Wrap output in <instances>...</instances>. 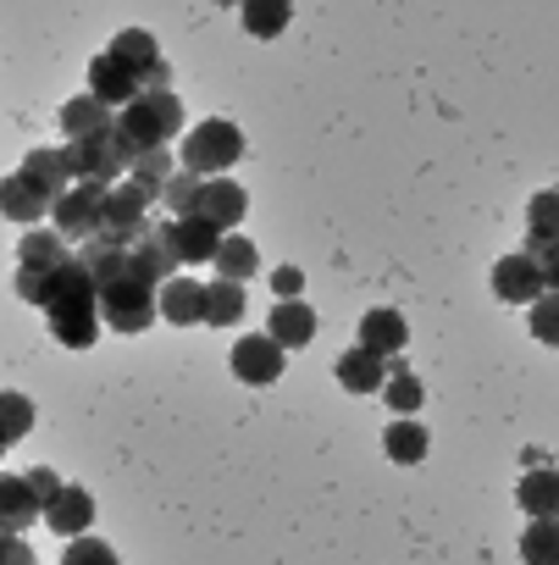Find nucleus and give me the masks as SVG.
Wrapping results in <instances>:
<instances>
[{
  "label": "nucleus",
  "instance_id": "obj_2",
  "mask_svg": "<svg viewBox=\"0 0 559 565\" xmlns=\"http://www.w3.org/2000/svg\"><path fill=\"white\" fill-rule=\"evenodd\" d=\"M62 150H67L78 183L117 189V183H128V172H133V145H128V134H122V117H117V128H106V134H95V139H73V145H62Z\"/></svg>",
  "mask_w": 559,
  "mask_h": 565
},
{
  "label": "nucleus",
  "instance_id": "obj_28",
  "mask_svg": "<svg viewBox=\"0 0 559 565\" xmlns=\"http://www.w3.org/2000/svg\"><path fill=\"white\" fill-rule=\"evenodd\" d=\"M255 271H260V249H255L249 238L227 233V238H222V255H216V277L244 282V277H255Z\"/></svg>",
  "mask_w": 559,
  "mask_h": 565
},
{
  "label": "nucleus",
  "instance_id": "obj_3",
  "mask_svg": "<svg viewBox=\"0 0 559 565\" xmlns=\"http://www.w3.org/2000/svg\"><path fill=\"white\" fill-rule=\"evenodd\" d=\"M100 317H106L111 333H144L161 317V289H150V282L128 266L117 282L100 289Z\"/></svg>",
  "mask_w": 559,
  "mask_h": 565
},
{
  "label": "nucleus",
  "instance_id": "obj_11",
  "mask_svg": "<svg viewBox=\"0 0 559 565\" xmlns=\"http://www.w3.org/2000/svg\"><path fill=\"white\" fill-rule=\"evenodd\" d=\"M283 355H289V350L277 344L271 333H249V339L233 344V377L249 383V388H266V383L283 377Z\"/></svg>",
  "mask_w": 559,
  "mask_h": 565
},
{
  "label": "nucleus",
  "instance_id": "obj_20",
  "mask_svg": "<svg viewBox=\"0 0 559 565\" xmlns=\"http://www.w3.org/2000/svg\"><path fill=\"white\" fill-rule=\"evenodd\" d=\"M553 244H559V189H542L526 205V255H542Z\"/></svg>",
  "mask_w": 559,
  "mask_h": 565
},
{
  "label": "nucleus",
  "instance_id": "obj_25",
  "mask_svg": "<svg viewBox=\"0 0 559 565\" xmlns=\"http://www.w3.org/2000/svg\"><path fill=\"white\" fill-rule=\"evenodd\" d=\"M183 167L172 161V150H144V156H133V172H128V183H139L155 205H161V194H166V183L178 178Z\"/></svg>",
  "mask_w": 559,
  "mask_h": 565
},
{
  "label": "nucleus",
  "instance_id": "obj_42",
  "mask_svg": "<svg viewBox=\"0 0 559 565\" xmlns=\"http://www.w3.org/2000/svg\"><path fill=\"white\" fill-rule=\"evenodd\" d=\"M537 266H542V282H548V295H559V244L553 249H542V255H531Z\"/></svg>",
  "mask_w": 559,
  "mask_h": 565
},
{
  "label": "nucleus",
  "instance_id": "obj_27",
  "mask_svg": "<svg viewBox=\"0 0 559 565\" xmlns=\"http://www.w3.org/2000/svg\"><path fill=\"white\" fill-rule=\"evenodd\" d=\"M18 255H23V266H34V271H62L73 255H67V238L51 227V233H23V244H18Z\"/></svg>",
  "mask_w": 559,
  "mask_h": 565
},
{
  "label": "nucleus",
  "instance_id": "obj_22",
  "mask_svg": "<svg viewBox=\"0 0 559 565\" xmlns=\"http://www.w3.org/2000/svg\"><path fill=\"white\" fill-rule=\"evenodd\" d=\"M361 344L388 361V355H399V350L410 344V322H405L399 311H366V317H361Z\"/></svg>",
  "mask_w": 559,
  "mask_h": 565
},
{
  "label": "nucleus",
  "instance_id": "obj_32",
  "mask_svg": "<svg viewBox=\"0 0 559 565\" xmlns=\"http://www.w3.org/2000/svg\"><path fill=\"white\" fill-rule=\"evenodd\" d=\"M289 18H294L289 0H249V7H244V29H249V34H260V40L283 34V23H289Z\"/></svg>",
  "mask_w": 559,
  "mask_h": 565
},
{
  "label": "nucleus",
  "instance_id": "obj_41",
  "mask_svg": "<svg viewBox=\"0 0 559 565\" xmlns=\"http://www.w3.org/2000/svg\"><path fill=\"white\" fill-rule=\"evenodd\" d=\"M0 565H34V554H29L23 532H7V548H0Z\"/></svg>",
  "mask_w": 559,
  "mask_h": 565
},
{
  "label": "nucleus",
  "instance_id": "obj_24",
  "mask_svg": "<svg viewBox=\"0 0 559 565\" xmlns=\"http://www.w3.org/2000/svg\"><path fill=\"white\" fill-rule=\"evenodd\" d=\"M383 449H388V460H399V466H421V460H427V449H432V438H427V427H421V422L394 416V427L383 433Z\"/></svg>",
  "mask_w": 559,
  "mask_h": 565
},
{
  "label": "nucleus",
  "instance_id": "obj_31",
  "mask_svg": "<svg viewBox=\"0 0 559 565\" xmlns=\"http://www.w3.org/2000/svg\"><path fill=\"white\" fill-rule=\"evenodd\" d=\"M0 205H7V216H12V222H40V216L51 211V205H45V200L18 178V172H12L7 183H0Z\"/></svg>",
  "mask_w": 559,
  "mask_h": 565
},
{
  "label": "nucleus",
  "instance_id": "obj_33",
  "mask_svg": "<svg viewBox=\"0 0 559 565\" xmlns=\"http://www.w3.org/2000/svg\"><path fill=\"white\" fill-rule=\"evenodd\" d=\"M200 189H205V178H194V172H178V178L166 183V194H161V211H172V222L194 216V205H200Z\"/></svg>",
  "mask_w": 559,
  "mask_h": 565
},
{
  "label": "nucleus",
  "instance_id": "obj_26",
  "mask_svg": "<svg viewBox=\"0 0 559 565\" xmlns=\"http://www.w3.org/2000/svg\"><path fill=\"white\" fill-rule=\"evenodd\" d=\"M244 282H227V277H216V282H205V322L211 328H233V322H244Z\"/></svg>",
  "mask_w": 559,
  "mask_h": 565
},
{
  "label": "nucleus",
  "instance_id": "obj_18",
  "mask_svg": "<svg viewBox=\"0 0 559 565\" xmlns=\"http://www.w3.org/2000/svg\"><path fill=\"white\" fill-rule=\"evenodd\" d=\"M515 499H520V510H526L531 521H559V471H553V466L526 471L520 488H515Z\"/></svg>",
  "mask_w": 559,
  "mask_h": 565
},
{
  "label": "nucleus",
  "instance_id": "obj_35",
  "mask_svg": "<svg viewBox=\"0 0 559 565\" xmlns=\"http://www.w3.org/2000/svg\"><path fill=\"white\" fill-rule=\"evenodd\" d=\"M531 339L559 350V295H542V300L531 306Z\"/></svg>",
  "mask_w": 559,
  "mask_h": 565
},
{
  "label": "nucleus",
  "instance_id": "obj_16",
  "mask_svg": "<svg viewBox=\"0 0 559 565\" xmlns=\"http://www.w3.org/2000/svg\"><path fill=\"white\" fill-rule=\"evenodd\" d=\"M266 333L283 344V350H300V344L316 339V311H311L305 300H277L271 317H266Z\"/></svg>",
  "mask_w": 559,
  "mask_h": 565
},
{
  "label": "nucleus",
  "instance_id": "obj_13",
  "mask_svg": "<svg viewBox=\"0 0 559 565\" xmlns=\"http://www.w3.org/2000/svg\"><path fill=\"white\" fill-rule=\"evenodd\" d=\"M244 211H249V194H244V183H233V178H211V183L200 189V205H194V216H205V222L222 227V233H233V227L244 222Z\"/></svg>",
  "mask_w": 559,
  "mask_h": 565
},
{
  "label": "nucleus",
  "instance_id": "obj_7",
  "mask_svg": "<svg viewBox=\"0 0 559 565\" xmlns=\"http://www.w3.org/2000/svg\"><path fill=\"white\" fill-rule=\"evenodd\" d=\"M106 200H111V189H100V183H78V189L51 211L56 233H62V238H78V244L100 238V233H106Z\"/></svg>",
  "mask_w": 559,
  "mask_h": 565
},
{
  "label": "nucleus",
  "instance_id": "obj_30",
  "mask_svg": "<svg viewBox=\"0 0 559 565\" xmlns=\"http://www.w3.org/2000/svg\"><path fill=\"white\" fill-rule=\"evenodd\" d=\"M520 559L526 565H559V521H531L520 537Z\"/></svg>",
  "mask_w": 559,
  "mask_h": 565
},
{
  "label": "nucleus",
  "instance_id": "obj_17",
  "mask_svg": "<svg viewBox=\"0 0 559 565\" xmlns=\"http://www.w3.org/2000/svg\"><path fill=\"white\" fill-rule=\"evenodd\" d=\"M117 117H122V111H111L106 100L78 95V100H67V106H62V134H67V145H73V139H95V134L117 128Z\"/></svg>",
  "mask_w": 559,
  "mask_h": 565
},
{
  "label": "nucleus",
  "instance_id": "obj_1",
  "mask_svg": "<svg viewBox=\"0 0 559 565\" xmlns=\"http://www.w3.org/2000/svg\"><path fill=\"white\" fill-rule=\"evenodd\" d=\"M45 317H51V333L67 344V350H89L106 328L100 317V289H95V277L89 266L73 255L62 271H51V295H45Z\"/></svg>",
  "mask_w": 559,
  "mask_h": 565
},
{
  "label": "nucleus",
  "instance_id": "obj_40",
  "mask_svg": "<svg viewBox=\"0 0 559 565\" xmlns=\"http://www.w3.org/2000/svg\"><path fill=\"white\" fill-rule=\"evenodd\" d=\"M271 289L283 295V300H300V289H305V271H300V266H277V271H271Z\"/></svg>",
  "mask_w": 559,
  "mask_h": 565
},
{
  "label": "nucleus",
  "instance_id": "obj_12",
  "mask_svg": "<svg viewBox=\"0 0 559 565\" xmlns=\"http://www.w3.org/2000/svg\"><path fill=\"white\" fill-rule=\"evenodd\" d=\"M493 295L509 300V306H537V300L548 295L542 266H537L526 249H520V255H504V260L493 266Z\"/></svg>",
  "mask_w": 559,
  "mask_h": 565
},
{
  "label": "nucleus",
  "instance_id": "obj_4",
  "mask_svg": "<svg viewBox=\"0 0 559 565\" xmlns=\"http://www.w3.org/2000/svg\"><path fill=\"white\" fill-rule=\"evenodd\" d=\"M178 128H183V100H178V89H166V95H139V100L122 111V134H128L133 156L166 150V145L178 139Z\"/></svg>",
  "mask_w": 559,
  "mask_h": 565
},
{
  "label": "nucleus",
  "instance_id": "obj_6",
  "mask_svg": "<svg viewBox=\"0 0 559 565\" xmlns=\"http://www.w3.org/2000/svg\"><path fill=\"white\" fill-rule=\"evenodd\" d=\"M89 95L106 100L111 111H128L139 95H150V78H144L133 62H122L117 51H100V56L89 62Z\"/></svg>",
  "mask_w": 559,
  "mask_h": 565
},
{
  "label": "nucleus",
  "instance_id": "obj_10",
  "mask_svg": "<svg viewBox=\"0 0 559 565\" xmlns=\"http://www.w3.org/2000/svg\"><path fill=\"white\" fill-rule=\"evenodd\" d=\"M18 178H23V183H29V189H34V194H40V200H45L51 211H56V205H62V200H67V194L78 189V178H73V161H67V150H45V145L23 156Z\"/></svg>",
  "mask_w": 559,
  "mask_h": 565
},
{
  "label": "nucleus",
  "instance_id": "obj_29",
  "mask_svg": "<svg viewBox=\"0 0 559 565\" xmlns=\"http://www.w3.org/2000/svg\"><path fill=\"white\" fill-rule=\"evenodd\" d=\"M111 51H117L122 62H133L144 78L161 67V51H155V34H150V29H122V34L111 40Z\"/></svg>",
  "mask_w": 559,
  "mask_h": 565
},
{
  "label": "nucleus",
  "instance_id": "obj_37",
  "mask_svg": "<svg viewBox=\"0 0 559 565\" xmlns=\"http://www.w3.org/2000/svg\"><path fill=\"white\" fill-rule=\"evenodd\" d=\"M0 405H7V433H0V438H7V444H23L29 427H34V405H29L23 394H7Z\"/></svg>",
  "mask_w": 559,
  "mask_h": 565
},
{
  "label": "nucleus",
  "instance_id": "obj_19",
  "mask_svg": "<svg viewBox=\"0 0 559 565\" xmlns=\"http://www.w3.org/2000/svg\"><path fill=\"white\" fill-rule=\"evenodd\" d=\"M161 317H166L172 328H194V322H205V282H194V277H172L166 289H161Z\"/></svg>",
  "mask_w": 559,
  "mask_h": 565
},
{
  "label": "nucleus",
  "instance_id": "obj_23",
  "mask_svg": "<svg viewBox=\"0 0 559 565\" xmlns=\"http://www.w3.org/2000/svg\"><path fill=\"white\" fill-rule=\"evenodd\" d=\"M222 227H211L205 216H183L178 222V255L189 260V266H200V260H216L222 255Z\"/></svg>",
  "mask_w": 559,
  "mask_h": 565
},
{
  "label": "nucleus",
  "instance_id": "obj_14",
  "mask_svg": "<svg viewBox=\"0 0 559 565\" xmlns=\"http://www.w3.org/2000/svg\"><path fill=\"white\" fill-rule=\"evenodd\" d=\"M388 377H394L388 361H383L377 350H366V344H355V350L338 355V383H344L350 394H383Z\"/></svg>",
  "mask_w": 559,
  "mask_h": 565
},
{
  "label": "nucleus",
  "instance_id": "obj_15",
  "mask_svg": "<svg viewBox=\"0 0 559 565\" xmlns=\"http://www.w3.org/2000/svg\"><path fill=\"white\" fill-rule=\"evenodd\" d=\"M89 521H95V493H89V488H78V482H67V488H62V499L45 510V526H51V532H62L67 543H73V537H89Z\"/></svg>",
  "mask_w": 559,
  "mask_h": 565
},
{
  "label": "nucleus",
  "instance_id": "obj_9",
  "mask_svg": "<svg viewBox=\"0 0 559 565\" xmlns=\"http://www.w3.org/2000/svg\"><path fill=\"white\" fill-rule=\"evenodd\" d=\"M183 255H178V222H150V233L133 244V271L150 282V289H166L178 277Z\"/></svg>",
  "mask_w": 559,
  "mask_h": 565
},
{
  "label": "nucleus",
  "instance_id": "obj_36",
  "mask_svg": "<svg viewBox=\"0 0 559 565\" xmlns=\"http://www.w3.org/2000/svg\"><path fill=\"white\" fill-rule=\"evenodd\" d=\"M62 565H117V554H111V543H100V537H73L67 554H62Z\"/></svg>",
  "mask_w": 559,
  "mask_h": 565
},
{
  "label": "nucleus",
  "instance_id": "obj_8",
  "mask_svg": "<svg viewBox=\"0 0 559 565\" xmlns=\"http://www.w3.org/2000/svg\"><path fill=\"white\" fill-rule=\"evenodd\" d=\"M150 205H155V200H150L139 183H117L111 200H106V233H100V238L133 249V244L150 233Z\"/></svg>",
  "mask_w": 559,
  "mask_h": 565
},
{
  "label": "nucleus",
  "instance_id": "obj_39",
  "mask_svg": "<svg viewBox=\"0 0 559 565\" xmlns=\"http://www.w3.org/2000/svg\"><path fill=\"white\" fill-rule=\"evenodd\" d=\"M23 477H29V488H34V493L45 499V510H51V504L62 499V488H67V482H62V477H56L51 466H34V471H23Z\"/></svg>",
  "mask_w": 559,
  "mask_h": 565
},
{
  "label": "nucleus",
  "instance_id": "obj_34",
  "mask_svg": "<svg viewBox=\"0 0 559 565\" xmlns=\"http://www.w3.org/2000/svg\"><path fill=\"white\" fill-rule=\"evenodd\" d=\"M383 399L394 405V416H410V411H416V405H421L427 394H421V377H416L410 366H399V372L388 377V388H383Z\"/></svg>",
  "mask_w": 559,
  "mask_h": 565
},
{
  "label": "nucleus",
  "instance_id": "obj_5",
  "mask_svg": "<svg viewBox=\"0 0 559 565\" xmlns=\"http://www.w3.org/2000/svg\"><path fill=\"white\" fill-rule=\"evenodd\" d=\"M244 156V134H238V122H222V117H211V122H194L189 128V139H183V172H194V178H227V167Z\"/></svg>",
  "mask_w": 559,
  "mask_h": 565
},
{
  "label": "nucleus",
  "instance_id": "obj_21",
  "mask_svg": "<svg viewBox=\"0 0 559 565\" xmlns=\"http://www.w3.org/2000/svg\"><path fill=\"white\" fill-rule=\"evenodd\" d=\"M0 510H7V532L45 521V499L29 488V477H0Z\"/></svg>",
  "mask_w": 559,
  "mask_h": 565
},
{
  "label": "nucleus",
  "instance_id": "obj_38",
  "mask_svg": "<svg viewBox=\"0 0 559 565\" xmlns=\"http://www.w3.org/2000/svg\"><path fill=\"white\" fill-rule=\"evenodd\" d=\"M18 295H23L29 306H45V295H51V271H34V266H18Z\"/></svg>",
  "mask_w": 559,
  "mask_h": 565
}]
</instances>
